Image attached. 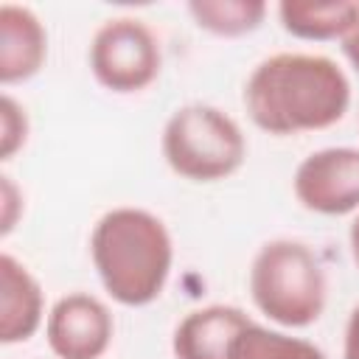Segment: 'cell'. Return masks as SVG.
<instances>
[{"label": "cell", "instance_id": "1", "mask_svg": "<svg viewBox=\"0 0 359 359\" xmlns=\"http://www.w3.org/2000/svg\"><path fill=\"white\" fill-rule=\"evenodd\" d=\"M244 107L250 121L269 135L320 132L345 118L351 81L331 56L280 50L252 67Z\"/></svg>", "mask_w": 359, "mask_h": 359}, {"label": "cell", "instance_id": "2", "mask_svg": "<svg viewBox=\"0 0 359 359\" xmlns=\"http://www.w3.org/2000/svg\"><path fill=\"white\" fill-rule=\"evenodd\" d=\"M90 258L104 292L121 306L154 303L174 266V241L160 216L143 208H112L90 233Z\"/></svg>", "mask_w": 359, "mask_h": 359}, {"label": "cell", "instance_id": "3", "mask_svg": "<svg viewBox=\"0 0 359 359\" xmlns=\"http://www.w3.org/2000/svg\"><path fill=\"white\" fill-rule=\"evenodd\" d=\"M250 297L255 309L283 328H306L320 320L328 278L320 255L297 238H272L250 264Z\"/></svg>", "mask_w": 359, "mask_h": 359}, {"label": "cell", "instance_id": "4", "mask_svg": "<svg viewBox=\"0 0 359 359\" xmlns=\"http://www.w3.org/2000/svg\"><path fill=\"white\" fill-rule=\"evenodd\" d=\"M160 149L177 177L188 182H219L244 165L247 137L227 112L194 101L168 115Z\"/></svg>", "mask_w": 359, "mask_h": 359}, {"label": "cell", "instance_id": "5", "mask_svg": "<svg viewBox=\"0 0 359 359\" xmlns=\"http://www.w3.org/2000/svg\"><path fill=\"white\" fill-rule=\"evenodd\" d=\"M90 73L118 95L146 90L163 67V50L154 31L137 17H112L90 39Z\"/></svg>", "mask_w": 359, "mask_h": 359}, {"label": "cell", "instance_id": "6", "mask_svg": "<svg viewBox=\"0 0 359 359\" xmlns=\"http://www.w3.org/2000/svg\"><path fill=\"white\" fill-rule=\"evenodd\" d=\"M294 199L320 216L359 210V149L325 146L300 160L292 177Z\"/></svg>", "mask_w": 359, "mask_h": 359}, {"label": "cell", "instance_id": "7", "mask_svg": "<svg viewBox=\"0 0 359 359\" xmlns=\"http://www.w3.org/2000/svg\"><path fill=\"white\" fill-rule=\"evenodd\" d=\"M45 337L56 359H101L115 337L109 306L90 292H70L53 303Z\"/></svg>", "mask_w": 359, "mask_h": 359}, {"label": "cell", "instance_id": "8", "mask_svg": "<svg viewBox=\"0 0 359 359\" xmlns=\"http://www.w3.org/2000/svg\"><path fill=\"white\" fill-rule=\"evenodd\" d=\"M250 323V314L230 303H210L194 309L174 328V359H227L233 339Z\"/></svg>", "mask_w": 359, "mask_h": 359}, {"label": "cell", "instance_id": "9", "mask_svg": "<svg viewBox=\"0 0 359 359\" xmlns=\"http://www.w3.org/2000/svg\"><path fill=\"white\" fill-rule=\"evenodd\" d=\"M48 59V31L36 11L17 3L0 6V81L20 84L34 79Z\"/></svg>", "mask_w": 359, "mask_h": 359}, {"label": "cell", "instance_id": "10", "mask_svg": "<svg viewBox=\"0 0 359 359\" xmlns=\"http://www.w3.org/2000/svg\"><path fill=\"white\" fill-rule=\"evenodd\" d=\"M45 320V294L34 272L11 252L0 255V342L31 339Z\"/></svg>", "mask_w": 359, "mask_h": 359}, {"label": "cell", "instance_id": "11", "mask_svg": "<svg viewBox=\"0 0 359 359\" xmlns=\"http://www.w3.org/2000/svg\"><path fill=\"white\" fill-rule=\"evenodd\" d=\"M359 14V0H331V3H306V0H283L278 6V17L286 34L309 42L339 39L351 31Z\"/></svg>", "mask_w": 359, "mask_h": 359}, {"label": "cell", "instance_id": "12", "mask_svg": "<svg viewBox=\"0 0 359 359\" xmlns=\"http://www.w3.org/2000/svg\"><path fill=\"white\" fill-rule=\"evenodd\" d=\"M188 14L202 31L233 39V36L252 34L264 22L266 3L261 0H191Z\"/></svg>", "mask_w": 359, "mask_h": 359}, {"label": "cell", "instance_id": "13", "mask_svg": "<svg viewBox=\"0 0 359 359\" xmlns=\"http://www.w3.org/2000/svg\"><path fill=\"white\" fill-rule=\"evenodd\" d=\"M227 359H328L314 342L250 323L230 345Z\"/></svg>", "mask_w": 359, "mask_h": 359}, {"label": "cell", "instance_id": "14", "mask_svg": "<svg viewBox=\"0 0 359 359\" xmlns=\"http://www.w3.org/2000/svg\"><path fill=\"white\" fill-rule=\"evenodd\" d=\"M28 112L25 107L11 98L8 93H3L0 98V160H11L28 140Z\"/></svg>", "mask_w": 359, "mask_h": 359}, {"label": "cell", "instance_id": "15", "mask_svg": "<svg viewBox=\"0 0 359 359\" xmlns=\"http://www.w3.org/2000/svg\"><path fill=\"white\" fill-rule=\"evenodd\" d=\"M22 208H25L22 191L17 188V182L8 174H0V236L3 238L17 227Z\"/></svg>", "mask_w": 359, "mask_h": 359}, {"label": "cell", "instance_id": "16", "mask_svg": "<svg viewBox=\"0 0 359 359\" xmlns=\"http://www.w3.org/2000/svg\"><path fill=\"white\" fill-rule=\"evenodd\" d=\"M342 359H359V303L351 309L342 334Z\"/></svg>", "mask_w": 359, "mask_h": 359}, {"label": "cell", "instance_id": "17", "mask_svg": "<svg viewBox=\"0 0 359 359\" xmlns=\"http://www.w3.org/2000/svg\"><path fill=\"white\" fill-rule=\"evenodd\" d=\"M342 53L353 65V70L359 73V14H356V22L351 25V31L342 36Z\"/></svg>", "mask_w": 359, "mask_h": 359}, {"label": "cell", "instance_id": "18", "mask_svg": "<svg viewBox=\"0 0 359 359\" xmlns=\"http://www.w3.org/2000/svg\"><path fill=\"white\" fill-rule=\"evenodd\" d=\"M348 247H351V258H353V264L359 266V213H356V219H353L351 227H348Z\"/></svg>", "mask_w": 359, "mask_h": 359}]
</instances>
